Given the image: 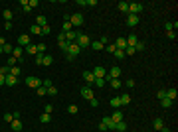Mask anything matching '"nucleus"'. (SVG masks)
I'll return each mask as SVG.
<instances>
[{
	"label": "nucleus",
	"mask_w": 178,
	"mask_h": 132,
	"mask_svg": "<svg viewBox=\"0 0 178 132\" xmlns=\"http://www.w3.org/2000/svg\"><path fill=\"white\" fill-rule=\"evenodd\" d=\"M79 51H81V47H79L75 42H73V44H69V47H67V51H66V53H67V59H73Z\"/></svg>",
	"instance_id": "1"
},
{
	"label": "nucleus",
	"mask_w": 178,
	"mask_h": 132,
	"mask_svg": "<svg viewBox=\"0 0 178 132\" xmlns=\"http://www.w3.org/2000/svg\"><path fill=\"white\" fill-rule=\"evenodd\" d=\"M69 24H71V28H73V26H75V28H79V26H83V16H81V14H71V16H69Z\"/></svg>",
	"instance_id": "2"
},
{
	"label": "nucleus",
	"mask_w": 178,
	"mask_h": 132,
	"mask_svg": "<svg viewBox=\"0 0 178 132\" xmlns=\"http://www.w3.org/2000/svg\"><path fill=\"white\" fill-rule=\"evenodd\" d=\"M26 85H28L30 89H38V87H42V79L30 75V77H26Z\"/></svg>",
	"instance_id": "3"
},
{
	"label": "nucleus",
	"mask_w": 178,
	"mask_h": 132,
	"mask_svg": "<svg viewBox=\"0 0 178 132\" xmlns=\"http://www.w3.org/2000/svg\"><path fill=\"white\" fill-rule=\"evenodd\" d=\"M75 44L83 49V47H87L89 44H91V40H89V36H85V34H79L77 36V40H75Z\"/></svg>",
	"instance_id": "4"
},
{
	"label": "nucleus",
	"mask_w": 178,
	"mask_h": 132,
	"mask_svg": "<svg viewBox=\"0 0 178 132\" xmlns=\"http://www.w3.org/2000/svg\"><path fill=\"white\" fill-rule=\"evenodd\" d=\"M141 12H143V4H141V2H131V4H129V14L139 16Z\"/></svg>",
	"instance_id": "5"
},
{
	"label": "nucleus",
	"mask_w": 178,
	"mask_h": 132,
	"mask_svg": "<svg viewBox=\"0 0 178 132\" xmlns=\"http://www.w3.org/2000/svg\"><path fill=\"white\" fill-rule=\"evenodd\" d=\"M119 75H121V69H119V67H111V71L105 75V81L109 83L111 79H119Z\"/></svg>",
	"instance_id": "6"
},
{
	"label": "nucleus",
	"mask_w": 178,
	"mask_h": 132,
	"mask_svg": "<svg viewBox=\"0 0 178 132\" xmlns=\"http://www.w3.org/2000/svg\"><path fill=\"white\" fill-rule=\"evenodd\" d=\"M32 44V40H30V36L28 34H22V36H18V45L20 47H26V45Z\"/></svg>",
	"instance_id": "7"
},
{
	"label": "nucleus",
	"mask_w": 178,
	"mask_h": 132,
	"mask_svg": "<svg viewBox=\"0 0 178 132\" xmlns=\"http://www.w3.org/2000/svg\"><path fill=\"white\" fill-rule=\"evenodd\" d=\"M91 73L95 75V79H105V75H107V71H105L103 67H95V69H93Z\"/></svg>",
	"instance_id": "8"
},
{
	"label": "nucleus",
	"mask_w": 178,
	"mask_h": 132,
	"mask_svg": "<svg viewBox=\"0 0 178 132\" xmlns=\"http://www.w3.org/2000/svg\"><path fill=\"white\" fill-rule=\"evenodd\" d=\"M10 126H12V130L14 132H20L24 128V124H22V120H20V118H14V120L10 122Z\"/></svg>",
	"instance_id": "9"
},
{
	"label": "nucleus",
	"mask_w": 178,
	"mask_h": 132,
	"mask_svg": "<svg viewBox=\"0 0 178 132\" xmlns=\"http://www.w3.org/2000/svg\"><path fill=\"white\" fill-rule=\"evenodd\" d=\"M101 122L107 126V130H115V122H113L111 116H103V120H101Z\"/></svg>",
	"instance_id": "10"
},
{
	"label": "nucleus",
	"mask_w": 178,
	"mask_h": 132,
	"mask_svg": "<svg viewBox=\"0 0 178 132\" xmlns=\"http://www.w3.org/2000/svg\"><path fill=\"white\" fill-rule=\"evenodd\" d=\"M81 97H83V99H87V101L93 99V91H91V87H89V85L81 89Z\"/></svg>",
	"instance_id": "11"
},
{
	"label": "nucleus",
	"mask_w": 178,
	"mask_h": 132,
	"mask_svg": "<svg viewBox=\"0 0 178 132\" xmlns=\"http://www.w3.org/2000/svg\"><path fill=\"white\" fill-rule=\"evenodd\" d=\"M125 40H127V45H131V47H135V45H137V42H139V36H135V34H131V36H127Z\"/></svg>",
	"instance_id": "12"
},
{
	"label": "nucleus",
	"mask_w": 178,
	"mask_h": 132,
	"mask_svg": "<svg viewBox=\"0 0 178 132\" xmlns=\"http://www.w3.org/2000/svg\"><path fill=\"white\" fill-rule=\"evenodd\" d=\"M24 53V47H20V45H16L14 49H12V57H16V59H20Z\"/></svg>",
	"instance_id": "13"
},
{
	"label": "nucleus",
	"mask_w": 178,
	"mask_h": 132,
	"mask_svg": "<svg viewBox=\"0 0 178 132\" xmlns=\"http://www.w3.org/2000/svg\"><path fill=\"white\" fill-rule=\"evenodd\" d=\"M34 24H36V26H40V28H44V26H48V18H46V16H38Z\"/></svg>",
	"instance_id": "14"
},
{
	"label": "nucleus",
	"mask_w": 178,
	"mask_h": 132,
	"mask_svg": "<svg viewBox=\"0 0 178 132\" xmlns=\"http://www.w3.org/2000/svg\"><path fill=\"white\" fill-rule=\"evenodd\" d=\"M127 24H129V26H137V24H139V16L129 14V16H127Z\"/></svg>",
	"instance_id": "15"
},
{
	"label": "nucleus",
	"mask_w": 178,
	"mask_h": 132,
	"mask_svg": "<svg viewBox=\"0 0 178 132\" xmlns=\"http://www.w3.org/2000/svg\"><path fill=\"white\" fill-rule=\"evenodd\" d=\"M83 79H85V83L93 85V81H95V75H93L91 71H85V73H83Z\"/></svg>",
	"instance_id": "16"
},
{
	"label": "nucleus",
	"mask_w": 178,
	"mask_h": 132,
	"mask_svg": "<svg viewBox=\"0 0 178 132\" xmlns=\"http://www.w3.org/2000/svg\"><path fill=\"white\" fill-rule=\"evenodd\" d=\"M123 116H125V114H123L121 110H115V112H113V114H111L113 122H121V120H123Z\"/></svg>",
	"instance_id": "17"
},
{
	"label": "nucleus",
	"mask_w": 178,
	"mask_h": 132,
	"mask_svg": "<svg viewBox=\"0 0 178 132\" xmlns=\"http://www.w3.org/2000/svg\"><path fill=\"white\" fill-rule=\"evenodd\" d=\"M24 51H26V53H32V55H38V47H36L34 44H30V45L24 47Z\"/></svg>",
	"instance_id": "18"
},
{
	"label": "nucleus",
	"mask_w": 178,
	"mask_h": 132,
	"mask_svg": "<svg viewBox=\"0 0 178 132\" xmlns=\"http://www.w3.org/2000/svg\"><path fill=\"white\" fill-rule=\"evenodd\" d=\"M115 47H117V49H125V47H127V40H125V38H119V40L115 42Z\"/></svg>",
	"instance_id": "19"
},
{
	"label": "nucleus",
	"mask_w": 178,
	"mask_h": 132,
	"mask_svg": "<svg viewBox=\"0 0 178 132\" xmlns=\"http://www.w3.org/2000/svg\"><path fill=\"white\" fill-rule=\"evenodd\" d=\"M176 97H178L176 89H168V91H166V99H170V101H176Z\"/></svg>",
	"instance_id": "20"
},
{
	"label": "nucleus",
	"mask_w": 178,
	"mask_h": 132,
	"mask_svg": "<svg viewBox=\"0 0 178 132\" xmlns=\"http://www.w3.org/2000/svg\"><path fill=\"white\" fill-rule=\"evenodd\" d=\"M115 130H117V132H125V130H127V122H115Z\"/></svg>",
	"instance_id": "21"
},
{
	"label": "nucleus",
	"mask_w": 178,
	"mask_h": 132,
	"mask_svg": "<svg viewBox=\"0 0 178 132\" xmlns=\"http://www.w3.org/2000/svg\"><path fill=\"white\" fill-rule=\"evenodd\" d=\"M119 99H121V107H127V105L131 103V95H127V93H125V95H121Z\"/></svg>",
	"instance_id": "22"
},
{
	"label": "nucleus",
	"mask_w": 178,
	"mask_h": 132,
	"mask_svg": "<svg viewBox=\"0 0 178 132\" xmlns=\"http://www.w3.org/2000/svg\"><path fill=\"white\" fill-rule=\"evenodd\" d=\"M52 63H54V57H52V55H44V59H42V65L50 67Z\"/></svg>",
	"instance_id": "23"
},
{
	"label": "nucleus",
	"mask_w": 178,
	"mask_h": 132,
	"mask_svg": "<svg viewBox=\"0 0 178 132\" xmlns=\"http://www.w3.org/2000/svg\"><path fill=\"white\" fill-rule=\"evenodd\" d=\"M117 8H119V12L129 14V4H127V2H119V4H117Z\"/></svg>",
	"instance_id": "24"
},
{
	"label": "nucleus",
	"mask_w": 178,
	"mask_h": 132,
	"mask_svg": "<svg viewBox=\"0 0 178 132\" xmlns=\"http://www.w3.org/2000/svg\"><path fill=\"white\" fill-rule=\"evenodd\" d=\"M30 32H32L34 36H42V28L36 26V24H32V26H30Z\"/></svg>",
	"instance_id": "25"
},
{
	"label": "nucleus",
	"mask_w": 178,
	"mask_h": 132,
	"mask_svg": "<svg viewBox=\"0 0 178 132\" xmlns=\"http://www.w3.org/2000/svg\"><path fill=\"white\" fill-rule=\"evenodd\" d=\"M6 85H18V77H14V75H6Z\"/></svg>",
	"instance_id": "26"
},
{
	"label": "nucleus",
	"mask_w": 178,
	"mask_h": 132,
	"mask_svg": "<svg viewBox=\"0 0 178 132\" xmlns=\"http://www.w3.org/2000/svg\"><path fill=\"white\" fill-rule=\"evenodd\" d=\"M89 45H91V47H93V49H95V51H101V49H103V47H105V45L101 44L99 40H97V42H91V44H89Z\"/></svg>",
	"instance_id": "27"
},
{
	"label": "nucleus",
	"mask_w": 178,
	"mask_h": 132,
	"mask_svg": "<svg viewBox=\"0 0 178 132\" xmlns=\"http://www.w3.org/2000/svg\"><path fill=\"white\" fill-rule=\"evenodd\" d=\"M2 16H4V20H6V22H10V20H12V16H14V14H12V10H10V8H6V10L2 12Z\"/></svg>",
	"instance_id": "28"
},
{
	"label": "nucleus",
	"mask_w": 178,
	"mask_h": 132,
	"mask_svg": "<svg viewBox=\"0 0 178 132\" xmlns=\"http://www.w3.org/2000/svg\"><path fill=\"white\" fill-rule=\"evenodd\" d=\"M172 103H174V101H170V99H166V97H164V99H160V105H162V107H164V109H170V107H172Z\"/></svg>",
	"instance_id": "29"
},
{
	"label": "nucleus",
	"mask_w": 178,
	"mask_h": 132,
	"mask_svg": "<svg viewBox=\"0 0 178 132\" xmlns=\"http://www.w3.org/2000/svg\"><path fill=\"white\" fill-rule=\"evenodd\" d=\"M152 126H155V130H158V132H160V128L164 126V122H162V118H156V120L152 122Z\"/></svg>",
	"instance_id": "30"
},
{
	"label": "nucleus",
	"mask_w": 178,
	"mask_h": 132,
	"mask_svg": "<svg viewBox=\"0 0 178 132\" xmlns=\"http://www.w3.org/2000/svg\"><path fill=\"white\" fill-rule=\"evenodd\" d=\"M50 120H52V114H48V112H44V114L40 116V122H42V124H48Z\"/></svg>",
	"instance_id": "31"
},
{
	"label": "nucleus",
	"mask_w": 178,
	"mask_h": 132,
	"mask_svg": "<svg viewBox=\"0 0 178 132\" xmlns=\"http://www.w3.org/2000/svg\"><path fill=\"white\" fill-rule=\"evenodd\" d=\"M67 112H69V114H77L79 107H77V105H69V107H67Z\"/></svg>",
	"instance_id": "32"
},
{
	"label": "nucleus",
	"mask_w": 178,
	"mask_h": 132,
	"mask_svg": "<svg viewBox=\"0 0 178 132\" xmlns=\"http://www.w3.org/2000/svg\"><path fill=\"white\" fill-rule=\"evenodd\" d=\"M111 107H113V109H119V107H121V99H119V97L111 99Z\"/></svg>",
	"instance_id": "33"
},
{
	"label": "nucleus",
	"mask_w": 178,
	"mask_h": 132,
	"mask_svg": "<svg viewBox=\"0 0 178 132\" xmlns=\"http://www.w3.org/2000/svg\"><path fill=\"white\" fill-rule=\"evenodd\" d=\"M115 57H117V59H125V49H115Z\"/></svg>",
	"instance_id": "34"
},
{
	"label": "nucleus",
	"mask_w": 178,
	"mask_h": 132,
	"mask_svg": "<svg viewBox=\"0 0 178 132\" xmlns=\"http://www.w3.org/2000/svg\"><path fill=\"white\" fill-rule=\"evenodd\" d=\"M73 28H71V24H69V20H63V34H67V32H71Z\"/></svg>",
	"instance_id": "35"
},
{
	"label": "nucleus",
	"mask_w": 178,
	"mask_h": 132,
	"mask_svg": "<svg viewBox=\"0 0 178 132\" xmlns=\"http://www.w3.org/2000/svg\"><path fill=\"white\" fill-rule=\"evenodd\" d=\"M20 71H22V69H20L18 65H16V67H10V75H14V77H18V75H20Z\"/></svg>",
	"instance_id": "36"
},
{
	"label": "nucleus",
	"mask_w": 178,
	"mask_h": 132,
	"mask_svg": "<svg viewBox=\"0 0 178 132\" xmlns=\"http://www.w3.org/2000/svg\"><path fill=\"white\" fill-rule=\"evenodd\" d=\"M36 93H38V97H44L46 93H48V89H46L44 85H42V87H38V89H36Z\"/></svg>",
	"instance_id": "37"
},
{
	"label": "nucleus",
	"mask_w": 178,
	"mask_h": 132,
	"mask_svg": "<svg viewBox=\"0 0 178 132\" xmlns=\"http://www.w3.org/2000/svg\"><path fill=\"white\" fill-rule=\"evenodd\" d=\"M48 95L56 97V95H57V87H54V85H50V87H48Z\"/></svg>",
	"instance_id": "38"
},
{
	"label": "nucleus",
	"mask_w": 178,
	"mask_h": 132,
	"mask_svg": "<svg viewBox=\"0 0 178 132\" xmlns=\"http://www.w3.org/2000/svg\"><path fill=\"white\" fill-rule=\"evenodd\" d=\"M105 83H107L105 79H95V81H93V85H95V87H105Z\"/></svg>",
	"instance_id": "39"
},
{
	"label": "nucleus",
	"mask_w": 178,
	"mask_h": 132,
	"mask_svg": "<svg viewBox=\"0 0 178 132\" xmlns=\"http://www.w3.org/2000/svg\"><path fill=\"white\" fill-rule=\"evenodd\" d=\"M109 83H111V87H113V89H119V87H121V81H119V79H111Z\"/></svg>",
	"instance_id": "40"
},
{
	"label": "nucleus",
	"mask_w": 178,
	"mask_h": 132,
	"mask_svg": "<svg viewBox=\"0 0 178 132\" xmlns=\"http://www.w3.org/2000/svg\"><path fill=\"white\" fill-rule=\"evenodd\" d=\"M145 49V42H137V45H135V51H143Z\"/></svg>",
	"instance_id": "41"
},
{
	"label": "nucleus",
	"mask_w": 178,
	"mask_h": 132,
	"mask_svg": "<svg viewBox=\"0 0 178 132\" xmlns=\"http://www.w3.org/2000/svg\"><path fill=\"white\" fill-rule=\"evenodd\" d=\"M16 61H18V59H16V57H8V67H16Z\"/></svg>",
	"instance_id": "42"
},
{
	"label": "nucleus",
	"mask_w": 178,
	"mask_h": 132,
	"mask_svg": "<svg viewBox=\"0 0 178 132\" xmlns=\"http://www.w3.org/2000/svg\"><path fill=\"white\" fill-rule=\"evenodd\" d=\"M4 120H6V122H12V120H14V114H12V112H6V114H4Z\"/></svg>",
	"instance_id": "43"
},
{
	"label": "nucleus",
	"mask_w": 178,
	"mask_h": 132,
	"mask_svg": "<svg viewBox=\"0 0 178 132\" xmlns=\"http://www.w3.org/2000/svg\"><path fill=\"white\" fill-rule=\"evenodd\" d=\"M156 97H158V101H160V99H164V97H166V91H164V89H160V91L156 93Z\"/></svg>",
	"instance_id": "44"
},
{
	"label": "nucleus",
	"mask_w": 178,
	"mask_h": 132,
	"mask_svg": "<svg viewBox=\"0 0 178 132\" xmlns=\"http://www.w3.org/2000/svg\"><path fill=\"white\" fill-rule=\"evenodd\" d=\"M89 105H91V107L95 109V107H99V101H97L95 97H93V99H89Z\"/></svg>",
	"instance_id": "45"
},
{
	"label": "nucleus",
	"mask_w": 178,
	"mask_h": 132,
	"mask_svg": "<svg viewBox=\"0 0 178 132\" xmlns=\"http://www.w3.org/2000/svg\"><path fill=\"white\" fill-rule=\"evenodd\" d=\"M2 49H4L6 53H12V49H14V47H12L10 44H4V47H2Z\"/></svg>",
	"instance_id": "46"
},
{
	"label": "nucleus",
	"mask_w": 178,
	"mask_h": 132,
	"mask_svg": "<svg viewBox=\"0 0 178 132\" xmlns=\"http://www.w3.org/2000/svg\"><path fill=\"white\" fill-rule=\"evenodd\" d=\"M164 30H166V32H174V28H172V22H166V24H164Z\"/></svg>",
	"instance_id": "47"
},
{
	"label": "nucleus",
	"mask_w": 178,
	"mask_h": 132,
	"mask_svg": "<svg viewBox=\"0 0 178 132\" xmlns=\"http://www.w3.org/2000/svg\"><path fill=\"white\" fill-rule=\"evenodd\" d=\"M36 47H38V53H44L46 51V44H38Z\"/></svg>",
	"instance_id": "48"
},
{
	"label": "nucleus",
	"mask_w": 178,
	"mask_h": 132,
	"mask_svg": "<svg viewBox=\"0 0 178 132\" xmlns=\"http://www.w3.org/2000/svg\"><path fill=\"white\" fill-rule=\"evenodd\" d=\"M50 32H52V28H50V26H44V28H42V36H48Z\"/></svg>",
	"instance_id": "49"
},
{
	"label": "nucleus",
	"mask_w": 178,
	"mask_h": 132,
	"mask_svg": "<svg viewBox=\"0 0 178 132\" xmlns=\"http://www.w3.org/2000/svg\"><path fill=\"white\" fill-rule=\"evenodd\" d=\"M42 59H44V53H38V55H36V63H38V65H42Z\"/></svg>",
	"instance_id": "50"
},
{
	"label": "nucleus",
	"mask_w": 178,
	"mask_h": 132,
	"mask_svg": "<svg viewBox=\"0 0 178 132\" xmlns=\"http://www.w3.org/2000/svg\"><path fill=\"white\" fill-rule=\"evenodd\" d=\"M38 4H40V2H38V0H28V6H30V8H36V6H38Z\"/></svg>",
	"instance_id": "51"
},
{
	"label": "nucleus",
	"mask_w": 178,
	"mask_h": 132,
	"mask_svg": "<svg viewBox=\"0 0 178 132\" xmlns=\"http://www.w3.org/2000/svg\"><path fill=\"white\" fill-rule=\"evenodd\" d=\"M115 49H117V47H115V44H109V45H107V51H109V53H115Z\"/></svg>",
	"instance_id": "52"
},
{
	"label": "nucleus",
	"mask_w": 178,
	"mask_h": 132,
	"mask_svg": "<svg viewBox=\"0 0 178 132\" xmlns=\"http://www.w3.org/2000/svg\"><path fill=\"white\" fill-rule=\"evenodd\" d=\"M52 110H54L52 105H46V107H44V112H48V114H52Z\"/></svg>",
	"instance_id": "53"
},
{
	"label": "nucleus",
	"mask_w": 178,
	"mask_h": 132,
	"mask_svg": "<svg viewBox=\"0 0 178 132\" xmlns=\"http://www.w3.org/2000/svg\"><path fill=\"white\" fill-rule=\"evenodd\" d=\"M166 38L168 40H174V38H176V32H166Z\"/></svg>",
	"instance_id": "54"
},
{
	"label": "nucleus",
	"mask_w": 178,
	"mask_h": 132,
	"mask_svg": "<svg viewBox=\"0 0 178 132\" xmlns=\"http://www.w3.org/2000/svg\"><path fill=\"white\" fill-rule=\"evenodd\" d=\"M99 42H101V44H103V45H105V44H107V42H109V38H107V36H103V38H99Z\"/></svg>",
	"instance_id": "55"
},
{
	"label": "nucleus",
	"mask_w": 178,
	"mask_h": 132,
	"mask_svg": "<svg viewBox=\"0 0 178 132\" xmlns=\"http://www.w3.org/2000/svg\"><path fill=\"white\" fill-rule=\"evenodd\" d=\"M0 85H6V75L0 73Z\"/></svg>",
	"instance_id": "56"
},
{
	"label": "nucleus",
	"mask_w": 178,
	"mask_h": 132,
	"mask_svg": "<svg viewBox=\"0 0 178 132\" xmlns=\"http://www.w3.org/2000/svg\"><path fill=\"white\" fill-rule=\"evenodd\" d=\"M42 85H44V87L48 89V87H50V85H52V81H50V79H46V81H42Z\"/></svg>",
	"instance_id": "57"
},
{
	"label": "nucleus",
	"mask_w": 178,
	"mask_h": 132,
	"mask_svg": "<svg viewBox=\"0 0 178 132\" xmlns=\"http://www.w3.org/2000/svg\"><path fill=\"white\" fill-rule=\"evenodd\" d=\"M127 87H135V81H133V79H127Z\"/></svg>",
	"instance_id": "58"
},
{
	"label": "nucleus",
	"mask_w": 178,
	"mask_h": 132,
	"mask_svg": "<svg viewBox=\"0 0 178 132\" xmlns=\"http://www.w3.org/2000/svg\"><path fill=\"white\" fill-rule=\"evenodd\" d=\"M22 10H24V12H26V14H28V12L32 10V8H30V6H28V4H24V6H22Z\"/></svg>",
	"instance_id": "59"
},
{
	"label": "nucleus",
	"mask_w": 178,
	"mask_h": 132,
	"mask_svg": "<svg viewBox=\"0 0 178 132\" xmlns=\"http://www.w3.org/2000/svg\"><path fill=\"white\" fill-rule=\"evenodd\" d=\"M160 132H170V128H166V126H162V128H160Z\"/></svg>",
	"instance_id": "60"
},
{
	"label": "nucleus",
	"mask_w": 178,
	"mask_h": 132,
	"mask_svg": "<svg viewBox=\"0 0 178 132\" xmlns=\"http://www.w3.org/2000/svg\"><path fill=\"white\" fill-rule=\"evenodd\" d=\"M0 53H4V49H2V45H0Z\"/></svg>",
	"instance_id": "61"
}]
</instances>
